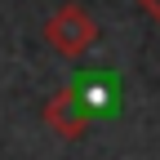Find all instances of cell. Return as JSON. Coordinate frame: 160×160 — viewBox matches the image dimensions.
I'll return each instance as SVG.
<instances>
[{"label": "cell", "instance_id": "cell-1", "mask_svg": "<svg viewBox=\"0 0 160 160\" xmlns=\"http://www.w3.org/2000/svg\"><path fill=\"white\" fill-rule=\"evenodd\" d=\"M93 116H102V102H98V80H89V76L67 80V85L45 102V111H40L45 129H53L62 142L85 138L89 125H93Z\"/></svg>", "mask_w": 160, "mask_h": 160}, {"label": "cell", "instance_id": "cell-2", "mask_svg": "<svg viewBox=\"0 0 160 160\" xmlns=\"http://www.w3.org/2000/svg\"><path fill=\"white\" fill-rule=\"evenodd\" d=\"M45 45L67 58V62H76V58H85L93 45H98V22L89 18L85 5H58L49 18H45Z\"/></svg>", "mask_w": 160, "mask_h": 160}, {"label": "cell", "instance_id": "cell-3", "mask_svg": "<svg viewBox=\"0 0 160 160\" xmlns=\"http://www.w3.org/2000/svg\"><path fill=\"white\" fill-rule=\"evenodd\" d=\"M138 9H142V13L151 18V22L160 27V0H138Z\"/></svg>", "mask_w": 160, "mask_h": 160}]
</instances>
